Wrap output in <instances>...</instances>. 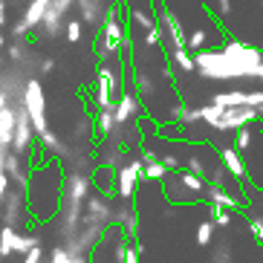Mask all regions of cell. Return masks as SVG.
<instances>
[{
  "instance_id": "6da1fadb",
  "label": "cell",
  "mask_w": 263,
  "mask_h": 263,
  "mask_svg": "<svg viewBox=\"0 0 263 263\" xmlns=\"http://www.w3.org/2000/svg\"><path fill=\"white\" fill-rule=\"evenodd\" d=\"M263 52L246 41H226L223 47H209L194 52V72L205 81H237L257 78Z\"/></svg>"
},
{
  "instance_id": "7a4b0ae2",
  "label": "cell",
  "mask_w": 263,
  "mask_h": 263,
  "mask_svg": "<svg viewBox=\"0 0 263 263\" xmlns=\"http://www.w3.org/2000/svg\"><path fill=\"white\" fill-rule=\"evenodd\" d=\"M64 165L55 159L35 162L26 179V205H29L32 223H52L64 197Z\"/></svg>"
},
{
  "instance_id": "3957f363",
  "label": "cell",
  "mask_w": 263,
  "mask_h": 263,
  "mask_svg": "<svg viewBox=\"0 0 263 263\" xmlns=\"http://www.w3.org/2000/svg\"><path fill=\"white\" fill-rule=\"evenodd\" d=\"M93 191L96 188H93L90 174H81V171H67V174H64V197H61V209H58V214H55L61 240H70L72 234L78 232L84 202Z\"/></svg>"
},
{
  "instance_id": "277c9868",
  "label": "cell",
  "mask_w": 263,
  "mask_h": 263,
  "mask_svg": "<svg viewBox=\"0 0 263 263\" xmlns=\"http://www.w3.org/2000/svg\"><path fill=\"white\" fill-rule=\"evenodd\" d=\"M133 47L127 32H124V17H122V3H113L104 17V24L93 35V52L99 64H113L124 55V49Z\"/></svg>"
},
{
  "instance_id": "5b68a950",
  "label": "cell",
  "mask_w": 263,
  "mask_h": 263,
  "mask_svg": "<svg viewBox=\"0 0 263 263\" xmlns=\"http://www.w3.org/2000/svg\"><path fill=\"white\" fill-rule=\"evenodd\" d=\"M21 104H24L26 116H29V122H32L35 136H44V133L49 130V113H47V90H44V81H41L38 76H32L24 81Z\"/></svg>"
},
{
  "instance_id": "8992f818",
  "label": "cell",
  "mask_w": 263,
  "mask_h": 263,
  "mask_svg": "<svg viewBox=\"0 0 263 263\" xmlns=\"http://www.w3.org/2000/svg\"><path fill=\"white\" fill-rule=\"evenodd\" d=\"M29 223L32 217H29V205H26V191L9 185L6 194H3V205H0V226H12L15 232H26Z\"/></svg>"
},
{
  "instance_id": "52a82bcc",
  "label": "cell",
  "mask_w": 263,
  "mask_h": 263,
  "mask_svg": "<svg viewBox=\"0 0 263 263\" xmlns=\"http://www.w3.org/2000/svg\"><path fill=\"white\" fill-rule=\"evenodd\" d=\"M76 9V0H52L41 17V24L35 32H41L38 38H58L64 32V24L70 21V12Z\"/></svg>"
},
{
  "instance_id": "ba28073f",
  "label": "cell",
  "mask_w": 263,
  "mask_h": 263,
  "mask_svg": "<svg viewBox=\"0 0 263 263\" xmlns=\"http://www.w3.org/2000/svg\"><path fill=\"white\" fill-rule=\"evenodd\" d=\"M35 142H38V136L32 130V122H29V116H26L24 104L15 101V130H12V147H9V151H15V154L32 159V156H35Z\"/></svg>"
},
{
  "instance_id": "9c48e42d",
  "label": "cell",
  "mask_w": 263,
  "mask_h": 263,
  "mask_svg": "<svg viewBox=\"0 0 263 263\" xmlns=\"http://www.w3.org/2000/svg\"><path fill=\"white\" fill-rule=\"evenodd\" d=\"M113 119H116L119 127H133V124L145 119V107H142V101L136 99L130 87H124L122 93L116 96V104H113Z\"/></svg>"
},
{
  "instance_id": "30bf717a",
  "label": "cell",
  "mask_w": 263,
  "mask_h": 263,
  "mask_svg": "<svg viewBox=\"0 0 263 263\" xmlns=\"http://www.w3.org/2000/svg\"><path fill=\"white\" fill-rule=\"evenodd\" d=\"M110 217H113V202L110 197L93 191L84 202V211H81V226H99V229H107L110 226ZM78 226V229H81Z\"/></svg>"
},
{
  "instance_id": "8fae6325",
  "label": "cell",
  "mask_w": 263,
  "mask_h": 263,
  "mask_svg": "<svg viewBox=\"0 0 263 263\" xmlns=\"http://www.w3.org/2000/svg\"><path fill=\"white\" fill-rule=\"evenodd\" d=\"M139 182H142V162H139V156H136V159H127V162L116 171V197H119V202H133Z\"/></svg>"
},
{
  "instance_id": "7c38bea8",
  "label": "cell",
  "mask_w": 263,
  "mask_h": 263,
  "mask_svg": "<svg viewBox=\"0 0 263 263\" xmlns=\"http://www.w3.org/2000/svg\"><path fill=\"white\" fill-rule=\"evenodd\" d=\"M113 3H116V0H76L81 26H87V29H99V26L104 24V17H107V12H110Z\"/></svg>"
},
{
  "instance_id": "4fadbf2b",
  "label": "cell",
  "mask_w": 263,
  "mask_h": 263,
  "mask_svg": "<svg viewBox=\"0 0 263 263\" xmlns=\"http://www.w3.org/2000/svg\"><path fill=\"white\" fill-rule=\"evenodd\" d=\"M29 171H32V159H29V156H21V154H15V151H6V154H3V174H6L9 185L26 188Z\"/></svg>"
},
{
  "instance_id": "5bb4252c",
  "label": "cell",
  "mask_w": 263,
  "mask_h": 263,
  "mask_svg": "<svg viewBox=\"0 0 263 263\" xmlns=\"http://www.w3.org/2000/svg\"><path fill=\"white\" fill-rule=\"evenodd\" d=\"M202 197L209 200V205H217V209H226V211L243 209V200H240V197H234L226 185H217V182H211V179H205V191H202Z\"/></svg>"
},
{
  "instance_id": "9a60e30c",
  "label": "cell",
  "mask_w": 263,
  "mask_h": 263,
  "mask_svg": "<svg viewBox=\"0 0 263 263\" xmlns=\"http://www.w3.org/2000/svg\"><path fill=\"white\" fill-rule=\"evenodd\" d=\"M93 159H96V165H101V168L119 171L124 162H127V154L119 151V147H113V145H107V142H99V145L93 147Z\"/></svg>"
},
{
  "instance_id": "2e32d148",
  "label": "cell",
  "mask_w": 263,
  "mask_h": 263,
  "mask_svg": "<svg viewBox=\"0 0 263 263\" xmlns=\"http://www.w3.org/2000/svg\"><path fill=\"white\" fill-rule=\"evenodd\" d=\"M220 165L229 177H234L237 182H246V165H243V156L234 147H220Z\"/></svg>"
},
{
  "instance_id": "e0dca14e",
  "label": "cell",
  "mask_w": 263,
  "mask_h": 263,
  "mask_svg": "<svg viewBox=\"0 0 263 263\" xmlns=\"http://www.w3.org/2000/svg\"><path fill=\"white\" fill-rule=\"evenodd\" d=\"M90 179H93V188L99 194H104V197H110V191H116V171L96 165V168L90 171Z\"/></svg>"
},
{
  "instance_id": "ac0fdd59",
  "label": "cell",
  "mask_w": 263,
  "mask_h": 263,
  "mask_svg": "<svg viewBox=\"0 0 263 263\" xmlns=\"http://www.w3.org/2000/svg\"><path fill=\"white\" fill-rule=\"evenodd\" d=\"M113 130H116L113 107H110V110H96V113H93V133H96V139H107Z\"/></svg>"
},
{
  "instance_id": "d6986e66",
  "label": "cell",
  "mask_w": 263,
  "mask_h": 263,
  "mask_svg": "<svg viewBox=\"0 0 263 263\" xmlns=\"http://www.w3.org/2000/svg\"><path fill=\"white\" fill-rule=\"evenodd\" d=\"M12 130H15V104H9L0 113V151L3 154L12 147Z\"/></svg>"
},
{
  "instance_id": "ffe728a7",
  "label": "cell",
  "mask_w": 263,
  "mask_h": 263,
  "mask_svg": "<svg viewBox=\"0 0 263 263\" xmlns=\"http://www.w3.org/2000/svg\"><path fill=\"white\" fill-rule=\"evenodd\" d=\"M211 104H214V107H223V110H229V107H246V93H243V90L214 93V96H211Z\"/></svg>"
},
{
  "instance_id": "44dd1931",
  "label": "cell",
  "mask_w": 263,
  "mask_h": 263,
  "mask_svg": "<svg viewBox=\"0 0 263 263\" xmlns=\"http://www.w3.org/2000/svg\"><path fill=\"white\" fill-rule=\"evenodd\" d=\"M6 55H9V61L15 64V67H24V64H29V41L26 38H15L12 44L6 47Z\"/></svg>"
},
{
  "instance_id": "7402d4cb",
  "label": "cell",
  "mask_w": 263,
  "mask_h": 263,
  "mask_svg": "<svg viewBox=\"0 0 263 263\" xmlns=\"http://www.w3.org/2000/svg\"><path fill=\"white\" fill-rule=\"evenodd\" d=\"M17 234H21V232H15L12 226H0V260H6V257L15 255V240H17Z\"/></svg>"
},
{
  "instance_id": "603a6c76",
  "label": "cell",
  "mask_w": 263,
  "mask_h": 263,
  "mask_svg": "<svg viewBox=\"0 0 263 263\" xmlns=\"http://www.w3.org/2000/svg\"><path fill=\"white\" fill-rule=\"evenodd\" d=\"M168 55V61L174 64V67H179L182 72H194V52H188V49H171Z\"/></svg>"
},
{
  "instance_id": "cb8c5ba5",
  "label": "cell",
  "mask_w": 263,
  "mask_h": 263,
  "mask_svg": "<svg viewBox=\"0 0 263 263\" xmlns=\"http://www.w3.org/2000/svg\"><path fill=\"white\" fill-rule=\"evenodd\" d=\"M168 174H171V171L165 168L159 159H156V162L142 165V179H145V182H165V177H168Z\"/></svg>"
},
{
  "instance_id": "d4e9b609",
  "label": "cell",
  "mask_w": 263,
  "mask_h": 263,
  "mask_svg": "<svg viewBox=\"0 0 263 263\" xmlns=\"http://www.w3.org/2000/svg\"><path fill=\"white\" fill-rule=\"evenodd\" d=\"M81 139H87V145L96 139V133H93V116L78 119L76 127H72V142H81Z\"/></svg>"
},
{
  "instance_id": "484cf974",
  "label": "cell",
  "mask_w": 263,
  "mask_h": 263,
  "mask_svg": "<svg viewBox=\"0 0 263 263\" xmlns=\"http://www.w3.org/2000/svg\"><path fill=\"white\" fill-rule=\"evenodd\" d=\"M41 243V237L38 234H32V232H21L17 234V240H15V255H26L32 246H38Z\"/></svg>"
},
{
  "instance_id": "4316f807",
  "label": "cell",
  "mask_w": 263,
  "mask_h": 263,
  "mask_svg": "<svg viewBox=\"0 0 263 263\" xmlns=\"http://www.w3.org/2000/svg\"><path fill=\"white\" fill-rule=\"evenodd\" d=\"M64 38L70 41V44H78V41L84 38V26H81L78 17H70V21L64 24Z\"/></svg>"
},
{
  "instance_id": "83f0119b",
  "label": "cell",
  "mask_w": 263,
  "mask_h": 263,
  "mask_svg": "<svg viewBox=\"0 0 263 263\" xmlns=\"http://www.w3.org/2000/svg\"><path fill=\"white\" fill-rule=\"evenodd\" d=\"M211 240H214V223L211 220H202L200 226H197V246H211Z\"/></svg>"
},
{
  "instance_id": "f1b7e54d",
  "label": "cell",
  "mask_w": 263,
  "mask_h": 263,
  "mask_svg": "<svg viewBox=\"0 0 263 263\" xmlns=\"http://www.w3.org/2000/svg\"><path fill=\"white\" fill-rule=\"evenodd\" d=\"M185 171H191V174H197L200 179H209L211 177V171H209V165L202 162L200 156L194 154V156H188V162H185Z\"/></svg>"
},
{
  "instance_id": "f546056e",
  "label": "cell",
  "mask_w": 263,
  "mask_h": 263,
  "mask_svg": "<svg viewBox=\"0 0 263 263\" xmlns=\"http://www.w3.org/2000/svg\"><path fill=\"white\" fill-rule=\"evenodd\" d=\"M232 246L229 243H220V246H214V252H211V263H232Z\"/></svg>"
},
{
  "instance_id": "4dcf8cb0",
  "label": "cell",
  "mask_w": 263,
  "mask_h": 263,
  "mask_svg": "<svg viewBox=\"0 0 263 263\" xmlns=\"http://www.w3.org/2000/svg\"><path fill=\"white\" fill-rule=\"evenodd\" d=\"M209 209H211V223H214V226H223V229H226V226L232 223V211L217 209V205H209Z\"/></svg>"
},
{
  "instance_id": "1f68e13d",
  "label": "cell",
  "mask_w": 263,
  "mask_h": 263,
  "mask_svg": "<svg viewBox=\"0 0 263 263\" xmlns=\"http://www.w3.org/2000/svg\"><path fill=\"white\" fill-rule=\"evenodd\" d=\"M24 263H44V246H41V243L38 246H32L29 252L24 255Z\"/></svg>"
},
{
  "instance_id": "d6a6232c",
  "label": "cell",
  "mask_w": 263,
  "mask_h": 263,
  "mask_svg": "<svg viewBox=\"0 0 263 263\" xmlns=\"http://www.w3.org/2000/svg\"><path fill=\"white\" fill-rule=\"evenodd\" d=\"M249 229L257 237V243L263 246V217H249Z\"/></svg>"
},
{
  "instance_id": "836d02e7",
  "label": "cell",
  "mask_w": 263,
  "mask_h": 263,
  "mask_svg": "<svg viewBox=\"0 0 263 263\" xmlns=\"http://www.w3.org/2000/svg\"><path fill=\"white\" fill-rule=\"evenodd\" d=\"M38 72H41V76H52V72H55V58H41V61H38Z\"/></svg>"
},
{
  "instance_id": "e575fe53",
  "label": "cell",
  "mask_w": 263,
  "mask_h": 263,
  "mask_svg": "<svg viewBox=\"0 0 263 263\" xmlns=\"http://www.w3.org/2000/svg\"><path fill=\"white\" fill-rule=\"evenodd\" d=\"M214 12H217L220 17H229V15H232V0H217V3H214Z\"/></svg>"
},
{
  "instance_id": "d590c367",
  "label": "cell",
  "mask_w": 263,
  "mask_h": 263,
  "mask_svg": "<svg viewBox=\"0 0 263 263\" xmlns=\"http://www.w3.org/2000/svg\"><path fill=\"white\" fill-rule=\"evenodd\" d=\"M6 9H9V3L6 0H0V29L6 26Z\"/></svg>"
},
{
  "instance_id": "8d00e7d4",
  "label": "cell",
  "mask_w": 263,
  "mask_h": 263,
  "mask_svg": "<svg viewBox=\"0 0 263 263\" xmlns=\"http://www.w3.org/2000/svg\"><path fill=\"white\" fill-rule=\"evenodd\" d=\"M0 49H6V38H3V29H0Z\"/></svg>"
},
{
  "instance_id": "74e56055",
  "label": "cell",
  "mask_w": 263,
  "mask_h": 263,
  "mask_svg": "<svg viewBox=\"0 0 263 263\" xmlns=\"http://www.w3.org/2000/svg\"><path fill=\"white\" fill-rule=\"evenodd\" d=\"M257 78H260V81H263V64H260V70H257Z\"/></svg>"
},
{
  "instance_id": "f35d334b",
  "label": "cell",
  "mask_w": 263,
  "mask_h": 263,
  "mask_svg": "<svg viewBox=\"0 0 263 263\" xmlns=\"http://www.w3.org/2000/svg\"><path fill=\"white\" fill-rule=\"evenodd\" d=\"M260 3H263V0H260Z\"/></svg>"
}]
</instances>
